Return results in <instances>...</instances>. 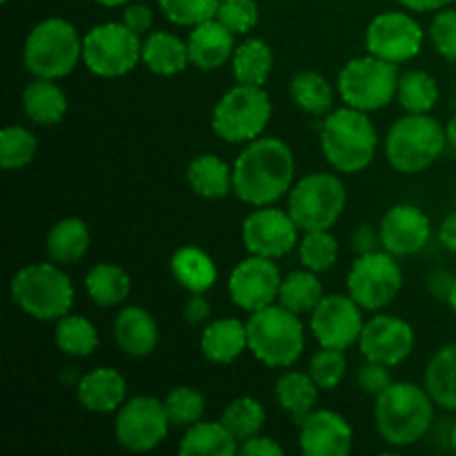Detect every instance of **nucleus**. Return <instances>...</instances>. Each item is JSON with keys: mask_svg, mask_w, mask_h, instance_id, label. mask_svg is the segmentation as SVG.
<instances>
[{"mask_svg": "<svg viewBox=\"0 0 456 456\" xmlns=\"http://www.w3.org/2000/svg\"><path fill=\"white\" fill-rule=\"evenodd\" d=\"M294 151L274 136H258L248 142L232 167L234 194L252 208H265L289 194L294 185Z\"/></svg>", "mask_w": 456, "mask_h": 456, "instance_id": "obj_1", "label": "nucleus"}, {"mask_svg": "<svg viewBox=\"0 0 456 456\" xmlns=\"http://www.w3.org/2000/svg\"><path fill=\"white\" fill-rule=\"evenodd\" d=\"M435 405L426 386L395 381L374 401V423L379 435L392 448H410L419 444L435 423Z\"/></svg>", "mask_w": 456, "mask_h": 456, "instance_id": "obj_2", "label": "nucleus"}, {"mask_svg": "<svg viewBox=\"0 0 456 456\" xmlns=\"http://www.w3.org/2000/svg\"><path fill=\"white\" fill-rule=\"evenodd\" d=\"M319 141L325 160L337 172L359 174L368 169L377 156L379 134L368 111L346 105L325 116Z\"/></svg>", "mask_w": 456, "mask_h": 456, "instance_id": "obj_3", "label": "nucleus"}, {"mask_svg": "<svg viewBox=\"0 0 456 456\" xmlns=\"http://www.w3.org/2000/svg\"><path fill=\"white\" fill-rule=\"evenodd\" d=\"M248 350L265 368H292L305 350L301 316L279 303L252 312L248 319Z\"/></svg>", "mask_w": 456, "mask_h": 456, "instance_id": "obj_4", "label": "nucleus"}, {"mask_svg": "<svg viewBox=\"0 0 456 456\" xmlns=\"http://www.w3.org/2000/svg\"><path fill=\"white\" fill-rule=\"evenodd\" d=\"M445 127L430 114H405L387 129L386 159L399 174L426 172L444 156Z\"/></svg>", "mask_w": 456, "mask_h": 456, "instance_id": "obj_5", "label": "nucleus"}, {"mask_svg": "<svg viewBox=\"0 0 456 456\" xmlns=\"http://www.w3.org/2000/svg\"><path fill=\"white\" fill-rule=\"evenodd\" d=\"M22 61L36 78H65L83 61V38L65 18H45L27 34Z\"/></svg>", "mask_w": 456, "mask_h": 456, "instance_id": "obj_6", "label": "nucleus"}, {"mask_svg": "<svg viewBox=\"0 0 456 456\" xmlns=\"http://www.w3.org/2000/svg\"><path fill=\"white\" fill-rule=\"evenodd\" d=\"M12 298L36 321H58L74 305V283L58 263H31L12 279Z\"/></svg>", "mask_w": 456, "mask_h": 456, "instance_id": "obj_7", "label": "nucleus"}, {"mask_svg": "<svg viewBox=\"0 0 456 456\" xmlns=\"http://www.w3.org/2000/svg\"><path fill=\"white\" fill-rule=\"evenodd\" d=\"M272 120V98L263 87L239 85L227 89L212 111V129L221 141L239 145L263 136Z\"/></svg>", "mask_w": 456, "mask_h": 456, "instance_id": "obj_8", "label": "nucleus"}, {"mask_svg": "<svg viewBox=\"0 0 456 456\" xmlns=\"http://www.w3.org/2000/svg\"><path fill=\"white\" fill-rule=\"evenodd\" d=\"M347 191L341 178L330 172H314L292 185L288 212L301 232L332 230L343 216Z\"/></svg>", "mask_w": 456, "mask_h": 456, "instance_id": "obj_9", "label": "nucleus"}, {"mask_svg": "<svg viewBox=\"0 0 456 456\" xmlns=\"http://www.w3.org/2000/svg\"><path fill=\"white\" fill-rule=\"evenodd\" d=\"M399 78L395 62H387L372 53L352 58L338 71V96L347 107L370 114L395 101Z\"/></svg>", "mask_w": 456, "mask_h": 456, "instance_id": "obj_10", "label": "nucleus"}, {"mask_svg": "<svg viewBox=\"0 0 456 456\" xmlns=\"http://www.w3.org/2000/svg\"><path fill=\"white\" fill-rule=\"evenodd\" d=\"M83 62L94 76L120 78L142 62V38L125 22H102L83 38Z\"/></svg>", "mask_w": 456, "mask_h": 456, "instance_id": "obj_11", "label": "nucleus"}, {"mask_svg": "<svg viewBox=\"0 0 456 456\" xmlns=\"http://www.w3.org/2000/svg\"><path fill=\"white\" fill-rule=\"evenodd\" d=\"M346 288L363 310L379 312L399 297L403 288V270L395 254L374 249L354 258L347 272Z\"/></svg>", "mask_w": 456, "mask_h": 456, "instance_id": "obj_12", "label": "nucleus"}, {"mask_svg": "<svg viewBox=\"0 0 456 456\" xmlns=\"http://www.w3.org/2000/svg\"><path fill=\"white\" fill-rule=\"evenodd\" d=\"M167 410L156 396L141 395L127 399L116 412L114 436L127 452L145 454L159 448L169 435Z\"/></svg>", "mask_w": 456, "mask_h": 456, "instance_id": "obj_13", "label": "nucleus"}, {"mask_svg": "<svg viewBox=\"0 0 456 456\" xmlns=\"http://www.w3.org/2000/svg\"><path fill=\"white\" fill-rule=\"evenodd\" d=\"M426 31L408 12H383L365 29V49L387 62H408L421 53Z\"/></svg>", "mask_w": 456, "mask_h": 456, "instance_id": "obj_14", "label": "nucleus"}, {"mask_svg": "<svg viewBox=\"0 0 456 456\" xmlns=\"http://www.w3.org/2000/svg\"><path fill=\"white\" fill-rule=\"evenodd\" d=\"M298 234L301 230L288 209L272 208V205L249 212L240 225V240L248 254L274 258V261L298 248V240H301Z\"/></svg>", "mask_w": 456, "mask_h": 456, "instance_id": "obj_15", "label": "nucleus"}, {"mask_svg": "<svg viewBox=\"0 0 456 456\" xmlns=\"http://www.w3.org/2000/svg\"><path fill=\"white\" fill-rule=\"evenodd\" d=\"M363 307L350 294H325L310 314V330L321 347L350 350L363 332Z\"/></svg>", "mask_w": 456, "mask_h": 456, "instance_id": "obj_16", "label": "nucleus"}, {"mask_svg": "<svg viewBox=\"0 0 456 456\" xmlns=\"http://www.w3.org/2000/svg\"><path fill=\"white\" fill-rule=\"evenodd\" d=\"M281 281L283 276L274 258L249 254L232 270L227 279V292L239 310L252 314L279 301Z\"/></svg>", "mask_w": 456, "mask_h": 456, "instance_id": "obj_17", "label": "nucleus"}, {"mask_svg": "<svg viewBox=\"0 0 456 456\" xmlns=\"http://www.w3.org/2000/svg\"><path fill=\"white\" fill-rule=\"evenodd\" d=\"M359 350L365 361L396 365L405 363L414 352V330L408 321L392 314H377L365 321L359 338Z\"/></svg>", "mask_w": 456, "mask_h": 456, "instance_id": "obj_18", "label": "nucleus"}, {"mask_svg": "<svg viewBox=\"0 0 456 456\" xmlns=\"http://www.w3.org/2000/svg\"><path fill=\"white\" fill-rule=\"evenodd\" d=\"M379 236L386 252L395 256H412L430 243L432 221L417 205L399 203L383 214Z\"/></svg>", "mask_w": 456, "mask_h": 456, "instance_id": "obj_19", "label": "nucleus"}, {"mask_svg": "<svg viewBox=\"0 0 456 456\" xmlns=\"http://www.w3.org/2000/svg\"><path fill=\"white\" fill-rule=\"evenodd\" d=\"M352 445V426L334 410H314L298 423V448L305 456H347Z\"/></svg>", "mask_w": 456, "mask_h": 456, "instance_id": "obj_20", "label": "nucleus"}, {"mask_svg": "<svg viewBox=\"0 0 456 456\" xmlns=\"http://www.w3.org/2000/svg\"><path fill=\"white\" fill-rule=\"evenodd\" d=\"M234 36V31L227 29L218 18L191 27L190 38H187L190 62L200 71L221 69L223 65L232 62L236 52Z\"/></svg>", "mask_w": 456, "mask_h": 456, "instance_id": "obj_21", "label": "nucleus"}, {"mask_svg": "<svg viewBox=\"0 0 456 456\" xmlns=\"http://www.w3.org/2000/svg\"><path fill=\"white\" fill-rule=\"evenodd\" d=\"M114 341L123 354L145 359L154 354L160 341V330L154 316L141 305H125L116 314Z\"/></svg>", "mask_w": 456, "mask_h": 456, "instance_id": "obj_22", "label": "nucleus"}, {"mask_svg": "<svg viewBox=\"0 0 456 456\" xmlns=\"http://www.w3.org/2000/svg\"><path fill=\"white\" fill-rule=\"evenodd\" d=\"M76 396L85 410L94 414L118 412L127 401V381L114 368H96L83 374L76 386Z\"/></svg>", "mask_w": 456, "mask_h": 456, "instance_id": "obj_23", "label": "nucleus"}, {"mask_svg": "<svg viewBox=\"0 0 456 456\" xmlns=\"http://www.w3.org/2000/svg\"><path fill=\"white\" fill-rule=\"evenodd\" d=\"M248 350V323L239 319H214L200 334V352L214 365H230Z\"/></svg>", "mask_w": 456, "mask_h": 456, "instance_id": "obj_24", "label": "nucleus"}, {"mask_svg": "<svg viewBox=\"0 0 456 456\" xmlns=\"http://www.w3.org/2000/svg\"><path fill=\"white\" fill-rule=\"evenodd\" d=\"M142 65L156 76L181 74L191 65L187 40L172 31H150L142 40Z\"/></svg>", "mask_w": 456, "mask_h": 456, "instance_id": "obj_25", "label": "nucleus"}, {"mask_svg": "<svg viewBox=\"0 0 456 456\" xmlns=\"http://www.w3.org/2000/svg\"><path fill=\"white\" fill-rule=\"evenodd\" d=\"M169 270L176 283L190 294H208L216 285L218 270L214 258L196 245H185L172 254Z\"/></svg>", "mask_w": 456, "mask_h": 456, "instance_id": "obj_26", "label": "nucleus"}, {"mask_svg": "<svg viewBox=\"0 0 456 456\" xmlns=\"http://www.w3.org/2000/svg\"><path fill=\"white\" fill-rule=\"evenodd\" d=\"M92 245V232L87 223L78 216L61 218L52 230L47 232L45 249H47L49 261L58 265H76L85 258Z\"/></svg>", "mask_w": 456, "mask_h": 456, "instance_id": "obj_27", "label": "nucleus"}, {"mask_svg": "<svg viewBox=\"0 0 456 456\" xmlns=\"http://www.w3.org/2000/svg\"><path fill=\"white\" fill-rule=\"evenodd\" d=\"M319 392L321 387L316 386L314 379L307 372H298V370H288L285 374H281L274 386L276 403L297 426L316 410Z\"/></svg>", "mask_w": 456, "mask_h": 456, "instance_id": "obj_28", "label": "nucleus"}, {"mask_svg": "<svg viewBox=\"0 0 456 456\" xmlns=\"http://www.w3.org/2000/svg\"><path fill=\"white\" fill-rule=\"evenodd\" d=\"M185 178L190 190L200 199H225L230 191H234L232 167L214 154H200L191 159L187 165Z\"/></svg>", "mask_w": 456, "mask_h": 456, "instance_id": "obj_29", "label": "nucleus"}, {"mask_svg": "<svg viewBox=\"0 0 456 456\" xmlns=\"http://www.w3.org/2000/svg\"><path fill=\"white\" fill-rule=\"evenodd\" d=\"M239 441L223 421H203L190 426L183 435L178 452L183 456H234L239 454Z\"/></svg>", "mask_w": 456, "mask_h": 456, "instance_id": "obj_30", "label": "nucleus"}, {"mask_svg": "<svg viewBox=\"0 0 456 456\" xmlns=\"http://www.w3.org/2000/svg\"><path fill=\"white\" fill-rule=\"evenodd\" d=\"M22 110L27 118L36 125H58L67 114V96L56 80L36 78L22 92Z\"/></svg>", "mask_w": 456, "mask_h": 456, "instance_id": "obj_31", "label": "nucleus"}, {"mask_svg": "<svg viewBox=\"0 0 456 456\" xmlns=\"http://www.w3.org/2000/svg\"><path fill=\"white\" fill-rule=\"evenodd\" d=\"M423 386L439 408L456 414V341L432 354L423 372Z\"/></svg>", "mask_w": 456, "mask_h": 456, "instance_id": "obj_32", "label": "nucleus"}, {"mask_svg": "<svg viewBox=\"0 0 456 456\" xmlns=\"http://www.w3.org/2000/svg\"><path fill=\"white\" fill-rule=\"evenodd\" d=\"M274 69V53L263 38H248L236 45L232 56V76L239 85L265 87Z\"/></svg>", "mask_w": 456, "mask_h": 456, "instance_id": "obj_33", "label": "nucleus"}, {"mask_svg": "<svg viewBox=\"0 0 456 456\" xmlns=\"http://www.w3.org/2000/svg\"><path fill=\"white\" fill-rule=\"evenodd\" d=\"M85 289L96 305L116 307L127 301L132 292V279L120 265L98 263L85 276Z\"/></svg>", "mask_w": 456, "mask_h": 456, "instance_id": "obj_34", "label": "nucleus"}, {"mask_svg": "<svg viewBox=\"0 0 456 456\" xmlns=\"http://www.w3.org/2000/svg\"><path fill=\"white\" fill-rule=\"evenodd\" d=\"M323 297V283H321L319 274L305 267V270L289 272V274L281 281L279 301L276 303L283 305L285 310L301 316L312 314Z\"/></svg>", "mask_w": 456, "mask_h": 456, "instance_id": "obj_35", "label": "nucleus"}, {"mask_svg": "<svg viewBox=\"0 0 456 456\" xmlns=\"http://www.w3.org/2000/svg\"><path fill=\"white\" fill-rule=\"evenodd\" d=\"M294 105L310 116H328L334 105V87L319 71H298L289 80Z\"/></svg>", "mask_w": 456, "mask_h": 456, "instance_id": "obj_36", "label": "nucleus"}, {"mask_svg": "<svg viewBox=\"0 0 456 456\" xmlns=\"http://www.w3.org/2000/svg\"><path fill=\"white\" fill-rule=\"evenodd\" d=\"M53 341L61 352L83 359V356H92L96 352L101 338H98V330L92 321L78 314H65L62 319H58Z\"/></svg>", "mask_w": 456, "mask_h": 456, "instance_id": "obj_37", "label": "nucleus"}, {"mask_svg": "<svg viewBox=\"0 0 456 456\" xmlns=\"http://www.w3.org/2000/svg\"><path fill=\"white\" fill-rule=\"evenodd\" d=\"M439 83L435 76L421 69L405 71L396 89V98L408 114H430L439 102Z\"/></svg>", "mask_w": 456, "mask_h": 456, "instance_id": "obj_38", "label": "nucleus"}, {"mask_svg": "<svg viewBox=\"0 0 456 456\" xmlns=\"http://www.w3.org/2000/svg\"><path fill=\"white\" fill-rule=\"evenodd\" d=\"M221 421L234 435V439L243 444V441L261 435L267 421V412L261 401L254 399V396H236L234 401L225 405Z\"/></svg>", "mask_w": 456, "mask_h": 456, "instance_id": "obj_39", "label": "nucleus"}, {"mask_svg": "<svg viewBox=\"0 0 456 456\" xmlns=\"http://www.w3.org/2000/svg\"><path fill=\"white\" fill-rule=\"evenodd\" d=\"M38 154V138L22 125H7L0 132V167L25 169Z\"/></svg>", "mask_w": 456, "mask_h": 456, "instance_id": "obj_40", "label": "nucleus"}, {"mask_svg": "<svg viewBox=\"0 0 456 456\" xmlns=\"http://www.w3.org/2000/svg\"><path fill=\"white\" fill-rule=\"evenodd\" d=\"M298 258L303 267L323 274L332 270L338 261V240L330 230H312L303 232V239L298 240Z\"/></svg>", "mask_w": 456, "mask_h": 456, "instance_id": "obj_41", "label": "nucleus"}, {"mask_svg": "<svg viewBox=\"0 0 456 456\" xmlns=\"http://www.w3.org/2000/svg\"><path fill=\"white\" fill-rule=\"evenodd\" d=\"M165 410L172 428H190L205 417V396L190 386H178L165 396Z\"/></svg>", "mask_w": 456, "mask_h": 456, "instance_id": "obj_42", "label": "nucleus"}, {"mask_svg": "<svg viewBox=\"0 0 456 456\" xmlns=\"http://www.w3.org/2000/svg\"><path fill=\"white\" fill-rule=\"evenodd\" d=\"M307 374L314 379L321 392L337 390L347 374L346 354H343V350H337V347H321L319 352L312 354L310 363H307Z\"/></svg>", "mask_w": 456, "mask_h": 456, "instance_id": "obj_43", "label": "nucleus"}, {"mask_svg": "<svg viewBox=\"0 0 456 456\" xmlns=\"http://www.w3.org/2000/svg\"><path fill=\"white\" fill-rule=\"evenodd\" d=\"M159 7L172 25L196 27L216 18L221 0H159Z\"/></svg>", "mask_w": 456, "mask_h": 456, "instance_id": "obj_44", "label": "nucleus"}, {"mask_svg": "<svg viewBox=\"0 0 456 456\" xmlns=\"http://www.w3.org/2000/svg\"><path fill=\"white\" fill-rule=\"evenodd\" d=\"M216 18L236 36H243L258 25L261 12L256 0H221Z\"/></svg>", "mask_w": 456, "mask_h": 456, "instance_id": "obj_45", "label": "nucleus"}, {"mask_svg": "<svg viewBox=\"0 0 456 456\" xmlns=\"http://www.w3.org/2000/svg\"><path fill=\"white\" fill-rule=\"evenodd\" d=\"M430 43L441 58L456 62V9H441L430 22Z\"/></svg>", "mask_w": 456, "mask_h": 456, "instance_id": "obj_46", "label": "nucleus"}, {"mask_svg": "<svg viewBox=\"0 0 456 456\" xmlns=\"http://www.w3.org/2000/svg\"><path fill=\"white\" fill-rule=\"evenodd\" d=\"M356 383H359L361 392H365V395L377 399L379 395H383V392L395 383V379H392L390 365L365 361V363L361 365L359 374H356Z\"/></svg>", "mask_w": 456, "mask_h": 456, "instance_id": "obj_47", "label": "nucleus"}, {"mask_svg": "<svg viewBox=\"0 0 456 456\" xmlns=\"http://www.w3.org/2000/svg\"><path fill=\"white\" fill-rule=\"evenodd\" d=\"M123 22L142 38V36H147L151 31V25H154V12H151V7H147V4L142 3L127 4L123 12Z\"/></svg>", "mask_w": 456, "mask_h": 456, "instance_id": "obj_48", "label": "nucleus"}, {"mask_svg": "<svg viewBox=\"0 0 456 456\" xmlns=\"http://www.w3.org/2000/svg\"><path fill=\"white\" fill-rule=\"evenodd\" d=\"M209 314H212V305L205 298V294H191L185 303V310H183V316H185L187 325L191 328H199V325L208 323Z\"/></svg>", "mask_w": 456, "mask_h": 456, "instance_id": "obj_49", "label": "nucleus"}, {"mask_svg": "<svg viewBox=\"0 0 456 456\" xmlns=\"http://www.w3.org/2000/svg\"><path fill=\"white\" fill-rule=\"evenodd\" d=\"M239 454H243V456H281L283 454V448H281L274 439H270V436L256 435L239 445Z\"/></svg>", "mask_w": 456, "mask_h": 456, "instance_id": "obj_50", "label": "nucleus"}, {"mask_svg": "<svg viewBox=\"0 0 456 456\" xmlns=\"http://www.w3.org/2000/svg\"><path fill=\"white\" fill-rule=\"evenodd\" d=\"M352 252H356V256L361 254H368L377 249V243H381V236L377 232L370 230V225H361L356 227L354 234H352Z\"/></svg>", "mask_w": 456, "mask_h": 456, "instance_id": "obj_51", "label": "nucleus"}, {"mask_svg": "<svg viewBox=\"0 0 456 456\" xmlns=\"http://www.w3.org/2000/svg\"><path fill=\"white\" fill-rule=\"evenodd\" d=\"M436 236H439V243L444 245V248L448 249V252L456 254V212L448 214V216H445L444 221H441Z\"/></svg>", "mask_w": 456, "mask_h": 456, "instance_id": "obj_52", "label": "nucleus"}, {"mask_svg": "<svg viewBox=\"0 0 456 456\" xmlns=\"http://www.w3.org/2000/svg\"><path fill=\"white\" fill-rule=\"evenodd\" d=\"M401 7L408 9V12L426 13V12H441V9L448 7L454 0H399Z\"/></svg>", "mask_w": 456, "mask_h": 456, "instance_id": "obj_53", "label": "nucleus"}, {"mask_svg": "<svg viewBox=\"0 0 456 456\" xmlns=\"http://www.w3.org/2000/svg\"><path fill=\"white\" fill-rule=\"evenodd\" d=\"M445 136H448V145H452L456 150V114L445 125Z\"/></svg>", "mask_w": 456, "mask_h": 456, "instance_id": "obj_54", "label": "nucleus"}, {"mask_svg": "<svg viewBox=\"0 0 456 456\" xmlns=\"http://www.w3.org/2000/svg\"><path fill=\"white\" fill-rule=\"evenodd\" d=\"M445 301H448L450 310H452L454 314H456V276H454V283H452V288H450V292H448V298H445Z\"/></svg>", "mask_w": 456, "mask_h": 456, "instance_id": "obj_55", "label": "nucleus"}, {"mask_svg": "<svg viewBox=\"0 0 456 456\" xmlns=\"http://www.w3.org/2000/svg\"><path fill=\"white\" fill-rule=\"evenodd\" d=\"M96 3L102 4V7H125L129 0H96Z\"/></svg>", "mask_w": 456, "mask_h": 456, "instance_id": "obj_56", "label": "nucleus"}, {"mask_svg": "<svg viewBox=\"0 0 456 456\" xmlns=\"http://www.w3.org/2000/svg\"><path fill=\"white\" fill-rule=\"evenodd\" d=\"M450 448L456 452V421L452 423V430H450Z\"/></svg>", "mask_w": 456, "mask_h": 456, "instance_id": "obj_57", "label": "nucleus"}, {"mask_svg": "<svg viewBox=\"0 0 456 456\" xmlns=\"http://www.w3.org/2000/svg\"><path fill=\"white\" fill-rule=\"evenodd\" d=\"M0 3H3V4H7V3H9V0H0Z\"/></svg>", "mask_w": 456, "mask_h": 456, "instance_id": "obj_58", "label": "nucleus"}]
</instances>
